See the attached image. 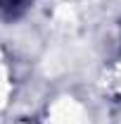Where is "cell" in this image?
Segmentation results:
<instances>
[{"instance_id":"6da1fadb","label":"cell","mask_w":121,"mask_h":124,"mask_svg":"<svg viewBox=\"0 0 121 124\" xmlns=\"http://www.w3.org/2000/svg\"><path fill=\"white\" fill-rule=\"evenodd\" d=\"M43 124H83V110L74 98H60L47 108Z\"/></svg>"},{"instance_id":"7a4b0ae2","label":"cell","mask_w":121,"mask_h":124,"mask_svg":"<svg viewBox=\"0 0 121 124\" xmlns=\"http://www.w3.org/2000/svg\"><path fill=\"white\" fill-rule=\"evenodd\" d=\"M107 84H109V88L114 93L121 95V60H116L112 64V69H109V74H107Z\"/></svg>"},{"instance_id":"3957f363","label":"cell","mask_w":121,"mask_h":124,"mask_svg":"<svg viewBox=\"0 0 121 124\" xmlns=\"http://www.w3.org/2000/svg\"><path fill=\"white\" fill-rule=\"evenodd\" d=\"M17 124H38V122H31V119H21V122H17Z\"/></svg>"}]
</instances>
